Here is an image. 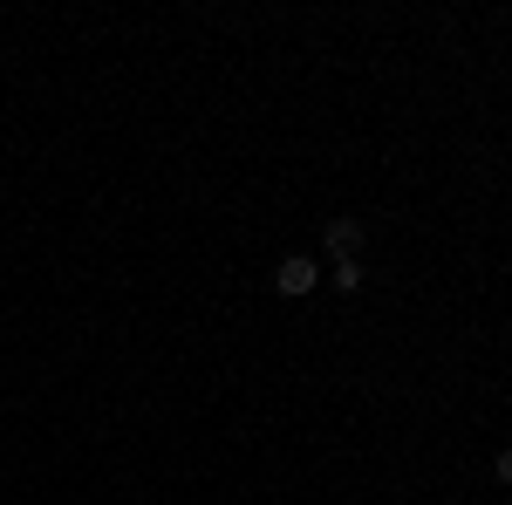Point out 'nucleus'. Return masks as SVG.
<instances>
[{
  "instance_id": "obj_1",
  "label": "nucleus",
  "mask_w": 512,
  "mask_h": 505,
  "mask_svg": "<svg viewBox=\"0 0 512 505\" xmlns=\"http://www.w3.org/2000/svg\"><path fill=\"white\" fill-rule=\"evenodd\" d=\"M315 280H321L315 260H280V267H274V287H280V294H315Z\"/></svg>"
},
{
  "instance_id": "obj_2",
  "label": "nucleus",
  "mask_w": 512,
  "mask_h": 505,
  "mask_svg": "<svg viewBox=\"0 0 512 505\" xmlns=\"http://www.w3.org/2000/svg\"><path fill=\"white\" fill-rule=\"evenodd\" d=\"M355 246H362V226L355 219H328V253L335 260H355Z\"/></svg>"
},
{
  "instance_id": "obj_3",
  "label": "nucleus",
  "mask_w": 512,
  "mask_h": 505,
  "mask_svg": "<svg viewBox=\"0 0 512 505\" xmlns=\"http://www.w3.org/2000/svg\"><path fill=\"white\" fill-rule=\"evenodd\" d=\"M335 287L355 294V287H362V260H335Z\"/></svg>"
},
{
  "instance_id": "obj_4",
  "label": "nucleus",
  "mask_w": 512,
  "mask_h": 505,
  "mask_svg": "<svg viewBox=\"0 0 512 505\" xmlns=\"http://www.w3.org/2000/svg\"><path fill=\"white\" fill-rule=\"evenodd\" d=\"M499 485H512V451H499Z\"/></svg>"
}]
</instances>
